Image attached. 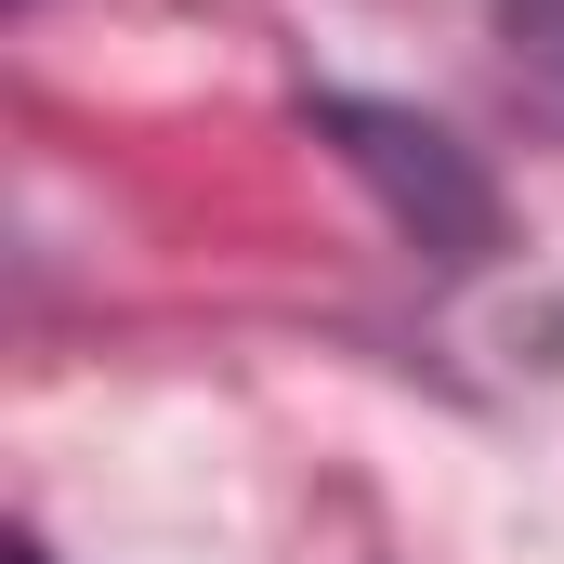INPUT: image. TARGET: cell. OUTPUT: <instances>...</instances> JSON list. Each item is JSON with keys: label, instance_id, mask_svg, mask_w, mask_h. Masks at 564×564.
<instances>
[{"label": "cell", "instance_id": "6da1fadb", "mask_svg": "<svg viewBox=\"0 0 564 564\" xmlns=\"http://www.w3.org/2000/svg\"><path fill=\"white\" fill-rule=\"evenodd\" d=\"M315 119L341 132V158H355V171H381V184H394V210H408L421 237H486V184L446 158V132L381 119V106H315Z\"/></svg>", "mask_w": 564, "mask_h": 564}, {"label": "cell", "instance_id": "7a4b0ae2", "mask_svg": "<svg viewBox=\"0 0 564 564\" xmlns=\"http://www.w3.org/2000/svg\"><path fill=\"white\" fill-rule=\"evenodd\" d=\"M13 564H53V552H40V539H26V552H13Z\"/></svg>", "mask_w": 564, "mask_h": 564}]
</instances>
